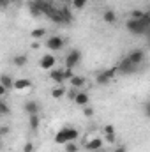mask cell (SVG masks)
<instances>
[{
  "label": "cell",
  "mask_w": 150,
  "mask_h": 152,
  "mask_svg": "<svg viewBox=\"0 0 150 152\" xmlns=\"http://www.w3.org/2000/svg\"><path fill=\"white\" fill-rule=\"evenodd\" d=\"M78 136H79L78 129L71 127V126H66V127L58 129V133L55 134V143H58V145H66L67 142H74Z\"/></svg>",
  "instance_id": "6da1fadb"
},
{
  "label": "cell",
  "mask_w": 150,
  "mask_h": 152,
  "mask_svg": "<svg viewBox=\"0 0 150 152\" xmlns=\"http://www.w3.org/2000/svg\"><path fill=\"white\" fill-rule=\"evenodd\" d=\"M125 28H127V32L129 34H133V36H143L149 28L140 21V20H127V23H125Z\"/></svg>",
  "instance_id": "7a4b0ae2"
},
{
  "label": "cell",
  "mask_w": 150,
  "mask_h": 152,
  "mask_svg": "<svg viewBox=\"0 0 150 152\" xmlns=\"http://www.w3.org/2000/svg\"><path fill=\"white\" fill-rule=\"evenodd\" d=\"M79 62H81V51L79 50H71L66 55V67L67 69H74Z\"/></svg>",
  "instance_id": "3957f363"
},
{
  "label": "cell",
  "mask_w": 150,
  "mask_h": 152,
  "mask_svg": "<svg viewBox=\"0 0 150 152\" xmlns=\"http://www.w3.org/2000/svg\"><path fill=\"white\" fill-rule=\"evenodd\" d=\"M115 75H117V69H115V67H111V69H104V71H101L99 75L95 76V81H97L99 85H108L113 78H115Z\"/></svg>",
  "instance_id": "277c9868"
},
{
  "label": "cell",
  "mask_w": 150,
  "mask_h": 152,
  "mask_svg": "<svg viewBox=\"0 0 150 152\" xmlns=\"http://www.w3.org/2000/svg\"><path fill=\"white\" fill-rule=\"evenodd\" d=\"M127 60L133 64V66H141L143 62H145V51L143 50H133L129 55H127Z\"/></svg>",
  "instance_id": "5b68a950"
},
{
  "label": "cell",
  "mask_w": 150,
  "mask_h": 152,
  "mask_svg": "<svg viewBox=\"0 0 150 152\" xmlns=\"http://www.w3.org/2000/svg\"><path fill=\"white\" fill-rule=\"evenodd\" d=\"M64 44H66V41L60 37V36H51V37L46 41V46H48L51 51H58V50H62Z\"/></svg>",
  "instance_id": "8992f818"
},
{
  "label": "cell",
  "mask_w": 150,
  "mask_h": 152,
  "mask_svg": "<svg viewBox=\"0 0 150 152\" xmlns=\"http://www.w3.org/2000/svg\"><path fill=\"white\" fill-rule=\"evenodd\" d=\"M57 64V58L51 55V53H46L41 60H39V67L41 69H44V71H50V69H53V66Z\"/></svg>",
  "instance_id": "52a82bcc"
},
{
  "label": "cell",
  "mask_w": 150,
  "mask_h": 152,
  "mask_svg": "<svg viewBox=\"0 0 150 152\" xmlns=\"http://www.w3.org/2000/svg\"><path fill=\"white\" fill-rule=\"evenodd\" d=\"M117 71H120L122 75H131V73H134V71H136V66H133V64L127 60V57H125V58H122V62L118 64Z\"/></svg>",
  "instance_id": "ba28073f"
},
{
  "label": "cell",
  "mask_w": 150,
  "mask_h": 152,
  "mask_svg": "<svg viewBox=\"0 0 150 152\" xmlns=\"http://www.w3.org/2000/svg\"><path fill=\"white\" fill-rule=\"evenodd\" d=\"M69 81H71V87H73V88H76V90H78V88L81 90V88L87 85V78H85V76H79V75H74L71 80H69Z\"/></svg>",
  "instance_id": "9c48e42d"
},
{
  "label": "cell",
  "mask_w": 150,
  "mask_h": 152,
  "mask_svg": "<svg viewBox=\"0 0 150 152\" xmlns=\"http://www.w3.org/2000/svg\"><path fill=\"white\" fill-rule=\"evenodd\" d=\"M25 112L28 115H39L41 104H39L37 101H28V103H25Z\"/></svg>",
  "instance_id": "30bf717a"
},
{
  "label": "cell",
  "mask_w": 150,
  "mask_h": 152,
  "mask_svg": "<svg viewBox=\"0 0 150 152\" xmlns=\"http://www.w3.org/2000/svg\"><path fill=\"white\" fill-rule=\"evenodd\" d=\"M32 83H30V80H27V78H20V80H14V83H12V90H25V88H28Z\"/></svg>",
  "instance_id": "8fae6325"
},
{
  "label": "cell",
  "mask_w": 150,
  "mask_h": 152,
  "mask_svg": "<svg viewBox=\"0 0 150 152\" xmlns=\"http://www.w3.org/2000/svg\"><path fill=\"white\" fill-rule=\"evenodd\" d=\"M101 147H103V140L101 138H92L90 142L85 143V149L88 152H94V151H97V149H101Z\"/></svg>",
  "instance_id": "7c38bea8"
},
{
  "label": "cell",
  "mask_w": 150,
  "mask_h": 152,
  "mask_svg": "<svg viewBox=\"0 0 150 152\" xmlns=\"http://www.w3.org/2000/svg\"><path fill=\"white\" fill-rule=\"evenodd\" d=\"M104 136H106V142L108 143H115V127H113L111 124H106L104 126Z\"/></svg>",
  "instance_id": "4fadbf2b"
},
{
  "label": "cell",
  "mask_w": 150,
  "mask_h": 152,
  "mask_svg": "<svg viewBox=\"0 0 150 152\" xmlns=\"http://www.w3.org/2000/svg\"><path fill=\"white\" fill-rule=\"evenodd\" d=\"M50 78L55 81V83H58V85H62L66 80H64V75H62V71H58V69H50Z\"/></svg>",
  "instance_id": "5bb4252c"
},
{
  "label": "cell",
  "mask_w": 150,
  "mask_h": 152,
  "mask_svg": "<svg viewBox=\"0 0 150 152\" xmlns=\"http://www.w3.org/2000/svg\"><path fill=\"white\" fill-rule=\"evenodd\" d=\"M12 83H14V80H12L9 75H2L0 76V85H2L5 90H12Z\"/></svg>",
  "instance_id": "9a60e30c"
},
{
  "label": "cell",
  "mask_w": 150,
  "mask_h": 152,
  "mask_svg": "<svg viewBox=\"0 0 150 152\" xmlns=\"http://www.w3.org/2000/svg\"><path fill=\"white\" fill-rule=\"evenodd\" d=\"M74 103L76 104H79V106H87L88 104V96L85 94V92H76V96H74Z\"/></svg>",
  "instance_id": "2e32d148"
},
{
  "label": "cell",
  "mask_w": 150,
  "mask_h": 152,
  "mask_svg": "<svg viewBox=\"0 0 150 152\" xmlns=\"http://www.w3.org/2000/svg\"><path fill=\"white\" fill-rule=\"evenodd\" d=\"M27 62H28V57H27V55H23V53H21V55H16V57L12 58V64H14L16 67H25V66H27Z\"/></svg>",
  "instance_id": "e0dca14e"
},
{
  "label": "cell",
  "mask_w": 150,
  "mask_h": 152,
  "mask_svg": "<svg viewBox=\"0 0 150 152\" xmlns=\"http://www.w3.org/2000/svg\"><path fill=\"white\" fill-rule=\"evenodd\" d=\"M66 87H62V85H58V87H55V88H51V97L53 99H60V97H64L66 96Z\"/></svg>",
  "instance_id": "ac0fdd59"
},
{
  "label": "cell",
  "mask_w": 150,
  "mask_h": 152,
  "mask_svg": "<svg viewBox=\"0 0 150 152\" xmlns=\"http://www.w3.org/2000/svg\"><path fill=\"white\" fill-rule=\"evenodd\" d=\"M103 20H104L106 23H115V21H117V14H115V11L106 9V11L103 12Z\"/></svg>",
  "instance_id": "d6986e66"
},
{
  "label": "cell",
  "mask_w": 150,
  "mask_h": 152,
  "mask_svg": "<svg viewBox=\"0 0 150 152\" xmlns=\"http://www.w3.org/2000/svg\"><path fill=\"white\" fill-rule=\"evenodd\" d=\"M28 124H30V129H32V131H37L39 126H41L39 115H28Z\"/></svg>",
  "instance_id": "ffe728a7"
},
{
  "label": "cell",
  "mask_w": 150,
  "mask_h": 152,
  "mask_svg": "<svg viewBox=\"0 0 150 152\" xmlns=\"http://www.w3.org/2000/svg\"><path fill=\"white\" fill-rule=\"evenodd\" d=\"M58 11H60V14H62L64 23H71V21H73V12L69 11V7H62V9H58Z\"/></svg>",
  "instance_id": "44dd1931"
},
{
  "label": "cell",
  "mask_w": 150,
  "mask_h": 152,
  "mask_svg": "<svg viewBox=\"0 0 150 152\" xmlns=\"http://www.w3.org/2000/svg\"><path fill=\"white\" fill-rule=\"evenodd\" d=\"M44 34H46V30H44V28H34V30L30 32V36H32L34 39H41Z\"/></svg>",
  "instance_id": "7402d4cb"
},
{
  "label": "cell",
  "mask_w": 150,
  "mask_h": 152,
  "mask_svg": "<svg viewBox=\"0 0 150 152\" xmlns=\"http://www.w3.org/2000/svg\"><path fill=\"white\" fill-rule=\"evenodd\" d=\"M0 113H2V115H9V113H11L9 104H7L5 101H2V99H0Z\"/></svg>",
  "instance_id": "603a6c76"
},
{
  "label": "cell",
  "mask_w": 150,
  "mask_h": 152,
  "mask_svg": "<svg viewBox=\"0 0 150 152\" xmlns=\"http://www.w3.org/2000/svg\"><path fill=\"white\" fill-rule=\"evenodd\" d=\"M64 147H66V152H78V151H79V147L76 145L74 142H67Z\"/></svg>",
  "instance_id": "cb8c5ba5"
},
{
  "label": "cell",
  "mask_w": 150,
  "mask_h": 152,
  "mask_svg": "<svg viewBox=\"0 0 150 152\" xmlns=\"http://www.w3.org/2000/svg\"><path fill=\"white\" fill-rule=\"evenodd\" d=\"M28 9H30V14H32L34 18H37V16H41V14H42V12L39 11V9L36 7V5H34V4H28Z\"/></svg>",
  "instance_id": "d4e9b609"
},
{
  "label": "cell",
  "mask_w": 150,
  "mask_h": 152,
  "mask_svg": "<svg viewBox=\"0 0 150 152\" xmlns=\"http://www.w3.org/2000/svg\"><path fill=\"white\" fill-rule=\"evenodd\" d=\"M73 5H74L76 9H83L87 5V0H73Z\"/></svg>",
  "instance_id": "484cf974"
},
{
  "label": "cell",
  "mask_w": 150,
  "mask_h": 152,
  "mask_svg": "<svg viewBox=\"0 0 150 152\" xmlns=\"http://www.w3.org/2000/svg\"><path fill=\"white\" fill-rule=\"evenodd\" d=\"M62 75H64V80H71V78L74 76V73H73V69H67V67H66V69L62 71Z\"/></svg>",
  "instance_id": "4316f807"
},
{
  "label": "cell",
  "mask_w": 150,
  "mask_h": 152,
  "mask_svg": "<svg viewBox=\"0 0 150 152\" xmlns=\"http://www.w3.org/2000/svg\"><path fill=\"white\" fill-rule=\"evenodd\" d=\"M141 14H143V11H140V9H134V11L131 12V18H133V20H140V18H141Z\"/></svg>",
  "instance_id": "83f0119b"
},
{
  "label": "cell",
  "mask_w": 150,
  "mask_h": 152,
  "mask_svg": "<svg viewBox=\"0 0 150 152\" xmlns=\"http://www.w3.org/2000/svg\"><path fill=\"white\" fill-rule=\"evenodd\" d=\"M83 113H85V117H94V108H90V106H85Z\"/></svg>",
  "instance_id": "f1b7e54d"
},
{
  "label": "cell",
  "mask_w": 150,
  "mask_h": 152,
  "mask_svg": "<svg viewBox=\"0 0 150 152\" xmlns=\"http://www.w3.org/2000/svg\"><path fill=\"white\" fill-rule=\"evenodd\" d=\"M23 152H34V143H30V142H28V143L23 147Z\"/></svg>",
  "instance_id": "f546056e"
},
{
  "label": "cell",
  "mask_w": 150,
  "mask_h": 152,
  "mask_svg": "<svg viewBox=\"0 0 150 152\" xmlns=\"http://www.w3.org/2000/svg\"><path fill=\"white\" fill-rule=\"evenodd\" d=\"M11 5V0H0V9H5Z\"/></svg>",
  "instance_id": "4dcf8cb0"
},
{
  "label": "cell",
  "mask_w": 150,
  "mask_h": 152,
  "mask_svg": "<svg viewBox=\"0 0 150 152\" xmlns=\"http://www.w3.org/2000/svg\"><path fill=\"white\" fill-rule=\"evenodd\" d=\"M9 131H11V129H9L7 126H4V127H0V136H5V134H7Z\"/></svg>",
  "instance_id": "1f68e13d"
},
{
  "label": "cell",
  "mask_w": 150,
  "mask_h": 152,
  "mask_svg": "<svg viewBox=\"0 0 150 152\" xmlns=\"http://www.w3.org/2000/svg\"><path fill=\"white\" fill-rule=\"evenodd\" d=\"M113 152H127V147L125 145H118V147H115Z\"/></svg>",
  "instance_id": "d6a6232c"
},
{
  "label": "cell",
  "mask_w": 150,
  "mask_h": 152,
  "mask_svg": "<svg viewBox=\"0 0 150 152\" xmlns=\"http://www.w3.org/2000/svg\"><path fill=\"white\" fill-rule=\"evenodd\" d=\"M5 92H7V90H5V88H4V87H2V85H0V97H2V96H4V94H5Z\"/></svg>",
  "instance_id": "836d02e7"
},
{
  "label": "cell",
  "mask_w": 150,
  "mask_h": 152,
  "mask_svg": "<svg viewBox=\"0 0 150 152\" xmlns=\"http://www.w3.org/2000/svg\"><path fill=\"white\" fill-rule=\"evenodd\" d=\"M32 48H34V50H39L41 46H39V42H34V44H32Z\"/></svg>",
  "instance_id": "e575fe53"
},
{
  "label": "cell",
  "mask_w": 150,
  "mask_h": 152,
  "mask_svg": "<svg viewBox=\"0 0 150 152\" xmlns=\"http://www.w3.org/2000/svg\"><path fill=\"white\" fill-rule=\"evenodd\" d=\"M94 152H106V151H104V149L101 147V149H97V151H94Z\"/></svg>",
  "instance_id": "d590c367"
},
{
  "label": "cell",
  "mask_w": 150,
  "mask_h": 152,
  "mask_svg": "<svg viewBox=\"0 0 150 152\" xmlns=\"http://www.w3.org/2000/svg\"><path fill=\"white\" fill-rule=\"evenodd\" d=\"M0 117H2V113H0Z\"/></svg>",
  "instance_id": "8d00e7d4"
}]
</instances>
